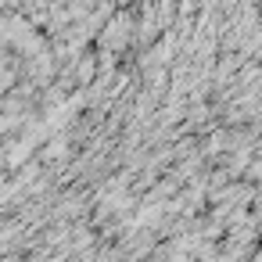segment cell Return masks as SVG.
Masks as SVG:
<instances>
[{"instance_id":"obj_1","label":"cell","mask_w":262,"mask_h":262,"mask_svg":"<svg viewBox=\"0 0 262 262\" xmlns=\"http://www.w3.org/2000/svg\"><path fill=\"white\" fill-rule=\"evenodd\" d=\"M133 33H137L133 11H119V15H112V22H104L97 29V51L122 54L126 47H133Z\"/></svg>"}]
</instances>
